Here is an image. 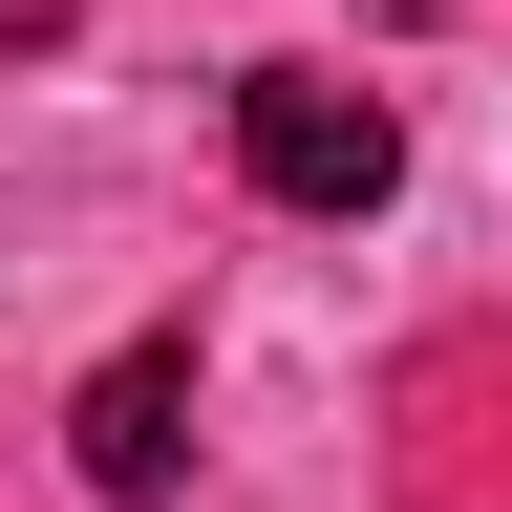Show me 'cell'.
Instances as JSON below:
<instances>
[{
  "mask_svg": "<svg viewBox=\"0 0 512 512\" xmlns=\"http://www.w3.org/2000/svg\"><path fill=\"white\" fill-rule=\"evenodd\" d=\"M235 171L278 192V214H384V192H406V107L342 86V64H256L235 86Z\"/></svg>",
  "mask_w": 512,
  "mask_h": 512,
  "instance_id": "cell-1",
  "label": "cell"
},
{
  "mask_svg": "<svg viewBox=\"0 0 512 512\" xmlns=\"http://www.w3.org/2000/svg\"><path fill=\"white\" fill-rule=\"evenodd\" d=\"M192 470V342H128L107 384H86V491H128V512H150Z\"/></svg>",
  "mask_w": 512,
  "mask_h": 512,
  "instance_id": "cell-2",
  "label": "cell"
}]
</instances>
